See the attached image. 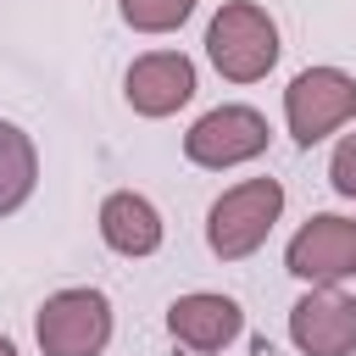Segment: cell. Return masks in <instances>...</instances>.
<instances>
[{
  "instance_id": "9",
  "label": "cell",
  "mask_w": 356,
  "mask_h": 356,
  "mask_svg": "<svg viewBox=\"0 0 356 356\" xmlns=\"http://www.w3.org/2000/svg\"><path fill=\"white\" fill-rule=\"evenodd\" d=\"M167 334H172L184 350L211 356V350H228V345L245 334V312H239V300H228V295L195 289V295H178V300L167 306Z\"/></svg>"
},
{
  "instance_id": "3",
  "label": "cell",
  "mask_w": 356,
  "mask_h": 356,
  "mask_svg": "<svg viewBox=\"0 0 356 356\" xmlns=\"http://www.w3.org/2000/svg\"><path fill=\"white\" fill-rule=\"evenodd\" d=\"M33 339L44 356H100L111 345V300L89 284L56 289L33 317Z\"/></svg>"
},
{
  "instance_id": "10",
  "label": "cell",
  "mask_w": 356,
  "mask_h": 356,
  "mask_svg": "<svg viewBox=\"0 0 356 356\" xmlns=\"http://www.w3.org/2000/svg\"><path fill=\"white\" fill-rule=\"evenodd\" d=\"M100 239L117 250V256H156L167 228H161V211L134 195V189H117L100 200Z\"/></svg>"
},
{
  "instance_id": "14",
  "label": "cell",
  "mask_w": 356,
  "mask_h": 356,
  "mask_svg": "<svg viewBox=\"0 0 356 356\" xmlns=\"http://www.w3.org/2000/svg\"><path fill=\"white\" fill-rule=\"evenodd\" d=\"M0 356H17V345H11V339H6V334H0Z\"/></svg>"
},
{
  "instance_id": "13",
  "label": "cell",
  "mask_w": 356,
  "mask_h": 356,
  "mask_svg": "<svg viewBox=\"0 0 356 356\" xmlns=\"http://www.w3.org/2000/svg\"><path fill=\"white\" fill-rule=\"evenodd\" d=\"M328 184H334L345 200H356V134H345V139L334 145V156H328Z\"/></svg>"
},
{
  "instance_id": "11",
  "label": "cell",
  "mask_w": 356,
  "mask_h": 356,
  "mask_svg": "<svg viewBox=\"0 0 356 356\" xmlns=\"http://www.w3.org/2000/svg\"><path fill=\"white\" fill-rule=\"evenodd\" d=\"M33 184H39V150H33V139L17 122L0 117V217L22 211L28 195H33Z\"/></svg>"
},
{
  "instance_id": "6",
  "label": "cell",
  "mask_w": 356,
  "mask_h": 356,
  "mask_svg": "<svg viewBox=\"0 0 356 356\" xmlns=\"http://www.w3.org/2000/svg\"><path fill=\"white\" fill-rule=\"evenodd\" d=\"M267 139H273V128H267V117H261L256 106H211V111L184 134V156H189L195 167L222 172V167L256 161V156L267 150Z\"/></svg>"
},
{
  "instance_id": "8",
  "label": "cell",
  "mask_w": 356,
  "mask_h": 356,
  "mask_svg": "<svg viewBox=\"0 0 356 356\" xmlns=\"http://www.w3.org/2000/svg\"><path fill=\"white\" fill-rule=\"evenodd\" d=\"M122 95L139 117H172L178 106L195 100V61L184 50H150L128 67Z\"/></svg>"
},
{
  "instance_id": "2",
  "label": "cell",
  "mask_w": 356,
  "mask_h": 356,
  "mask_svg": "<svg viewBox=\"0 0 356 356\" xmlns=\"http://www.w3.org/2000/svg\"><path fill=\"white\" fill-rule=\"evenodd\" d=\"M206 56L228 83H256L278 61V22L256 0H228L206 28Z\"/></svg>"
},
{
  "instance_id": "7",
  "label": "cell",
  "mask_w": 356,
  "mask_h": 356,
  "mask_svg": "<svg viewBox=\"0 0 356 356\" xmlns=\"http://www.w3.org/2000/svg\"><path fill=\"white\" fill-rule=\"evenodd\" d=\"M289 339L300 356H356V295L334 289H306L289 306Z\"/></svg>"
},
{
  "instance_id": "5",
  "label": "cell",
  "mask_w": 356,
  "mask_h": 356,
  "mask_svg": "<svg viewBox=\"0 0 356 356\" xmlns=\"http://www.w3.org/2000/svg\"><path fill=\"white\" fill-rule=\"evenodd\" d=\"M284 267L312 289H334L356 278V217H339V211L306 217L284 250Z\"/></svg>"
},
{
  "instance_id": "1",
  "label": "cell",
  "mask_w": 356,
  "mask_h": 356,
  "mask_svg": "<svg viewBox=\"0 0 356 356\" xmlns=\"http://www.w3.org/2000/svg\"><path fill=\"white\" fill-rule=\"evenodd\" d=\"M284 217V184L278 178H245L234 189H222L206 211V245L222 261H245L267 245L273 222Z\"/></svg>"
},
{
  "instance_id": "12",
  "label": "cell",
  "mask_w": 356,
  "mask_h": 356,
  "mask_svg": "<svg viewBox=\"0 0 356 356\" xmlns=\"http://www.w3.org/2000/svg\"><path fill=\"white\" fill-rule=\"evenodd\" d=\"M117 11L134 33H172V28L189 22L195 0H117Z\"/></svg>"
},
{
  "instance_id": "4",
  "label": "cell",
  "mask_w": 356,
  "mask_h": 356,
  "mask_svg": "<svg viewBox=\"0 0 356 356\" xmlns=\"http://www.w3.org/2000/svg\"><path fill=\"white\" fill-rule=\"evenodd\" d=\"M356 117V78L345 67H306L289 78L284 89V122L295 134V145H317L328 134H339Z\"/></svg>"
}]
</instances>
